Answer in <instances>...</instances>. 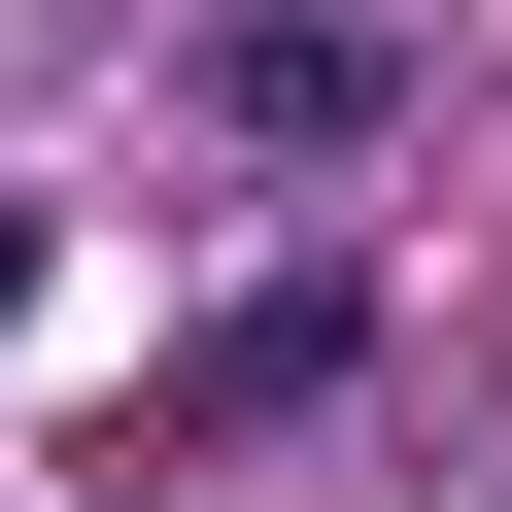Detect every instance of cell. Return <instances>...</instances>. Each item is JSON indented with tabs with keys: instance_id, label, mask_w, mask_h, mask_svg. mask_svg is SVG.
Masks as SVG:
<instances>
[{
	"instance_id": "1",
	"label": "cell",
	"mask_w": 512,
	"mask_h": 512,
	"mask_svg": "<svg viewBox=\"0 0 512 512\" xmlns=\"http://www.w3.org/2000/svg\"><path fill=\"white\" fill-rule=\"evenodd\" d=\"M205 103L274 137V171H342V137L410 103V35H376V0H239V35H205Z\"/></svg>"
},
{
	"instance_id": "2",
	"label": "cell",
	"mask_w": 512,
	"mask_h": 512,
	"mask_svg": "<svg viewBox=\"0 0 512 512\" xmlns=\"http://www.w3.org/2000/svg\"><path fill=\"white\" fill-rule=\"evenodd\" d=\"M342 342H376V308H342V274H274V308H239L171 410H205V444H274V410H342Z\"/></svg>"
},
{
	"instance_id": "3",
	"label": "cell",
	"mask_w": 512,
	"mask_h": 512,
	"mask_svg": "<svg viewBox=\"0 0 512 512\" xmlns=\"http://www.w3.org/2000/svg\"><path fill=\"white\" fill-rule=\"evenodd\" d=\"M0 308H35V205H0Z\"/></svg>"
}]
</instances>
